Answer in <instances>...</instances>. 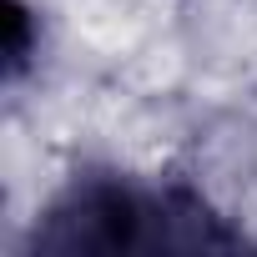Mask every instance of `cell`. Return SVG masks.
I'll use <instances>...</instances> for the list:
<instances>
[{"label":"cell","instance_id":"cell-1","mask_svg":"<svg viewBox=\"0 0 257 257\" xmlns=\"http://www.w3.org/2000/svg\"><path fill=\"white\" fill-rule=\"evenodd\" d=\"M31 252H96V257H177V252H242L252 237L192 182L142 177L121 167H86L66 177L31 222Z\"/></svg>","mask_w":257,"mask_h":257}]
</instances>
